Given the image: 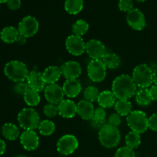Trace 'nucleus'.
<instances>
[{
  "mask_svg": "<svg viewBox=\"0 0 157 157\" xmlns=\"http://www.w3.org/2000/svg\"><path fill=\"white\" fill-rule=\"evenodd\" d=\"M77 107L78 114L80 117L85 121H90L92 119L95 109L91 102H89L84 99L81 100L78 102V104H77Z\"/></svg>",
  "mask_w": 157,
  "mask_h": 157,
  "instance_id": "6ab92c4d",
  "label": "nucleus"
},
{
  "mask_svg": "<svg viewBox=\"0 0 157 157\" xmlns=\"http://www.w3.org/2000/svg\"><path fill=\"white\" fill-rule=\"evenodd\" d=\"M65 47L67 52L75 56H80L86 52V43L82 37L72 34L65 41Z\"/></svg>",
  "mask_w": 157,
  "mask_h": 157,
  "instance_id": "9d476101",
  "label": "nucleus"
},
{
  "mask_svg": "<svg viewBox=\"0 0 157 157\" xmlns=\"http://www.w3.org/2000/svg\"><path fill=\"white\" fill-rule=\"evenodd\" d=\"M98 139L103 147L111 149L117 147L121 141V133L117 127L106 124L99 130Z\"/></svg>",
  "mask_w": 157,
  "mask_h": 157,
  "instance_id": "f03ea898",
  "label": "nucleus"
},
{
  "mask_svg": "<svg viewBox=\"0 0 157 157\" xmlns=\"http://www.w3.org/2000/svg\"><path fill=\"white\" fill-rule=\"evenodd\" d=\"M114 157H136V154L133 149L126 146L118 149L115 153Z\"/></svg>",
  "mask_w": 157,
  "mask_h": 157,
  "instance_id": "f704fd0d",
  "label": "nucleus"
},
{
  "mask_svg": "<svg viewBox=\"0 0 157 157\" xmlns=\"http://www.w3.org/2000/svg\"><path fill=\"white\" fill-rule=\"evenodd\" d=\"M58 114L64 118L70 119L78 114L77 104L70 99L63 100L58 105Z\"/></svg>",
  "mask_w": 157,
  "mask_h": 157,
  "instance_id": "f3484780",
  "label": "nucleus"
},
{
  "mask_svg": "<svg viewBox=\"0 0 157 157\" xmlns=\"http://www.w3.org/2000/svg\"><path fill=\"white\" fill-rule=\"evenodd\" d=\"M127 22L131 29L141 31L146 26V18L144 14L138 9H133L127 15Z\"/></svg>",
  "mask_w": 157,
  "mask_h": 157,
  "instance_id": "ddd939ff",
  "label": "nucleus"
},
{
  "mask_svg": "<svg viewBox=\"0 0 157 157\" xmlns=\"http://www.w3.org/2000/svg\"><path fill=\"white\" fill-rule=\"evenodd\" d=\"M99 94L98 87H94V86H88L87 87H86L84 91V100L91 103L94 102L98 100Z\"/></svg>",
  "mask_w": 157,
  "mask_h": 157,
  "instance_id": "473e14b6",
  "label": "nucleus"
},
{
  "mask_svg": "<svg viewBox=\"0 0 157 157\" xmlns=\"http://www.w3.org/2000/svg\"><path fill=\"white\" fill-rule=\"evenodd\" d=\"M153 83L155 85H157V69L153 71Z\"/></svg>",
  "mask_w": 157,
  "mask_h": 157,
  "instance_id": "37998d69",
  "label": "nucleus"
},
{
  "mask_svg": "<svg viewBox=\"0 0 157 157\" xmlns=\"http://www.w3.org/2000/svg\"><path fill=\"white\" fill-rule=\"evenodd\" d=\"M86 52L92 60H101L107 54V50L101 41L91 39L86 42Z\"/></svg>",
  "mask_w": 157,
  "mask_h": 157,
  "instance_id": "f8f14e48",
  "label": "nucleus"
},
{
  "mask_svg": "<svg viewBox=\"0 0 157 157\" xmlns=\"http://www.w3.org/2000/svg\"><path fill=\"white\" fill-rule=\"evenodd\" d=\"M114 107L117 113L121 117H127L133 111V105L129 100H117Z\"/></svg>",
  "mask_w": 157,
  "mask_h": 157,
  "instance_id": "a878e982",
  "label": "nucleus"
},
{
  "mask_svg": "<svg viewBox=\"0 0 157 157\" xmlns=\"http://www.w3.org/2000/svg\"><path fill=\"white\" fill-rule=\"evenodd\" d=\"M20 143L25 150L32 151L39 146V137L35 130H24L20 135Z\"/></svg>",
  "mask_w": 157,
  "mask_h": 157,
  "instance_id": "4468645a",
  "label": "nucleus"
},
{
  "mask_svg": "<svg viewBox=\"0 0 157 157\" xmlns=\"http://www.w3.org/2000/svg\"><path fill=\"white\" fill-rule=\"evenodd\" d=\"M106 117H107V112L105 109L103 107H98L95 109L93 117L90 120L91 124L94 128H101L106 124Z\"/></svg>",
  "mask_w": 157,
  "mask_h": 157,
  "instance_id": "b1692460",
  "label": "nucleus"
},
{
  "mask_svg": "<svg viewBox=\"0 0 157 157\" xmlns=\"http://www.w3.org/2000/svg\"><path fill=\"white\" fill-rule=\"evenodd\" d=\"M121 122H122V121H121V116L116 112V113H113L112 114H110V116L108 118V123L107 124L111 126H113V127H117L118 126L121 125Z\"/></svg>",
  "mask_w": 157,
  "mask_h": 157,
  "instance_id": "4c0bfd02",
  "label": "nucleus"
},
{
  "mask_svg": "<svg viewBox=\"0 0 157 157\" xmlns=\"http://www.w3.org/2000/svg\"><path fill=\"white\" fill-rule=\"evenodd\" d=\"M89 29V25L86 21L79 19L75 22L72 25V33L77 36H83L87 32Z\"/></svg>",
  "mask_w": 157,
  "mask_h": 157,
  "instance_id": "2f4dec72",
  "label": "nucleus"
},
{
  "mask_svg": "<svg viewBox=\"0 0 157 157\" xmlns=\"http://www.w3.org/2000/svg\"><path fill=\"white\" fill-rule=\"evenodd\" d=\"M17 119L20 127L25 130H35L41 122L38 113L32 107L22 109L18 113Z\"/></svg>",
  "mask_w": 157,
  "mask_h": 157,
  "instance_id": "39448f33",
  "label": "nucleus"
},
{
  "mask_svg": "<svg viewBox=\"0 0 157 157\" xmlns=\"http://www.w3.org/2000/svg\"><path fill=\"white\" fill-rule=\"evenodd\" d=\"M137 91V86L132 77L122 75L117 77L112 84V92L117 100H129Z\"/></svg>",
  "mask_w": 157,
  "mask_h": 157,
  "instance_id": "f257e3e1",
  "label": "nucleus"
},
{
  "mask_svg": "<svg viewBox=\"0 0 157 157\" xmlns=\"http://www.w3.org/2000/svg\"><path fill=\"white\" fill-rule=\"evenodd\" d=\"M132 78L138 88H148L153 83V71L147 64H139L133 69Z\"/></svg>",
  "mask_w": 157,
  "mask_h": 157,
  "instance_id": "20e7f679",
  "label": "nucleus"
},
{
  "mask_svg": "<svg viewBox=\"0 0 157 157\" xmlns=\"http://www.w3.org/2000/svg\"><path fill=\"white\" fill-rule=\"evenodd\" d=\"M8 1H9V0H0V3H7Z\"/></svg>",
  "mask_w": 157,
  "mask_h": 157,
  "instance_id": "c03bdc74",
  "label": "nucleus"
},
{
  "mask_svg": "<svg viewBox=\"0 0 157 157\" xmlns=\"http://www.w3.org/2000/svg\"><path fill=\"white\" fill-rule=\"evenodd\" d=\"M125 143L127 147L133 150L138 148L141 144L140 134L133 131L129 132L125 137Z\"/></svg>",
  "mask_w": 157,
  "mask_h": 157,
  "instance_id": "7c9ffc66",
  "label": "nucleus"
},
{
  "mask_svg": "<svg viewBox=\"0 0 157 157\" xmlns=\"http://www.w3.org/2000/svg\"><path fill=\"white\" fill-rule=\"evenodd\" d=\"M135 97L136 102L141 107H147L152 102L148 88H138Z\"/></svg>",
  "mask_w": 157,
  "mask_h": 157,
  "instance_id": "bb28decb",
  "label": "nucleus"
},
{
  "mask_svg": "<svg viewBox=\"0 0 157 157\" xmlns=\"http://www.w3.org/2000/svg\"><path fill=\"white\" fill-rule=\"evenodd\" d=\"M26 82L28 83L31 89L36 90L39 93L44 90L46 87V83L43 78L42 73L38 71H32L29 72Z\"/></svg>",
  "mask_w": 157,
  "mask_h": 157,
  "instance_id": "dca6fc26",
  "label": "nucleus"
},
{
  "mask_svg": "<svg viewBox=\"0 0 157 157\" xmlns=\"http://www.w3.org/2000/svg\"><path fill=\"white\" fill-rule=\"evenodd\" d=\"M17 157H27V156H18Z\"/></svg>",
  "mask_w": 157,
  "mask_h": 157,
  "instance_id": "49530a36",
  "label": "nucleus"
},
{
  "mask_svg": "<svg viewBox=\"0 0 157 157\" xmlns=\"http://www.w3.org/2000/svg\"><path fill=\"white\" fill-rule=\"evenodd\" d=\"M6 143H5L4 140L0 139V156L4 154V153L6 152Z\"/></svg>",
  "mask_w": 157,
  "mask_h": 157,
  "instance_id": "79ce46f5",
  "label": "nucleus"
},
{
  "mask_svg": "<svg viewBox=\"0 0 157 157\" xmlns=\"http://www.w3.org/2000/svg\"><path fill=\"white\" fill-rule=\"evenodd\" d=\"M7 6L11 10H17L21 6V0H9L7 2Z\"/></svg>",
  "mask_w": 157,
  "mask_h": 157,
  "instance_id": "ea45409f",
  "label": "nucleus"
},
{
  "mask_svg": "<svg viewBox=\"0 0 157 157\" xmlns=\"http://www.w3.org/2000/svg\"><path fill=\"white\" fill-rule=\"evenodd\" d=\"M39 23L36 18L28 15L23 18L18 23V30L20 35L24 38H31L38 32Z\"/></svg>",
  "mask_w": 157,
  "mask_h": 157,
  "instance_id": "1a4fd4ad",
  "label": "nucleus"
},
{
  "mask_svg": "<svg viewBox=\"0 0 157 157\" xmlns=\"http://www.w3.org/2000/svg\"><path fill=\"white\" fill-rule=\"evenodd\" d=\"M23 98H24L25 104L29 107H35V106L38 105L41 101L39 92L32 90L31 88H29L26 91V93L23 95Z\"/></svg>",
  "mask_w": 157,
  "mask_h": 157,
  "instance_id": "c85d7f7f",
  "label": "nucleus"
},
{
  "mask_svg": "<svg viewBox=\"0 0 157 157\" xmlns=\"http://www.w3.org/2000/svg\"><path fill=\"white\" fill-rule=\"evenodd\" d=\"M29 88L30 87H29L27 82H25V81H21V82L15 83V86H14V91L17 94L24 95Z\"/></svg>",
  "mask_w": 157,
  "mask_h": 157,
  "instance_id": "c9c22d12",
  "label": "nucleus"
},
{
  "mask_svg": "<svg viewBox=\"0 0 157 157\" xmlns=\"http://www.w3.org/2000/svg\"><path fill=\"white\" fill-rule=\"evenodd\" d=\"M2 136L8 140H15L19 136V129L15 124L6 123L2 127Z\"/></svg>",
  "mask_w": 157,
  "mask_h": 157,
  "instance_id": "5701e85b",
  "label": "nucleus"
},
{
  "mask_svg": "<svg viewBox=\"0 0 157 157\" xmlns=\"http://www.w3.org/2000/svg\"><path fill=\"white\" fill-rule=\"evenodd\" d=\"M79 143L76 136L72 134H65L57 142V150L63 156H68L76 151Z\"/></svg>",
  "mask_w": 157,
  "mask_h": 157,
  "instance_id": "0eeeda50",
  "label": "nucleus"
},
{
  "mask_svg": "<svg viewBox=\"0 0 157 157\" xmlns=\"http://www.w3.org/2000/svg\"><path fill=\"white\" fill-rule=\"evenodd\" d=\"M20 34L18 32V29L13 26H8L4 28L0 32V38L3 42L6 44H12L14 42H17Z\"/></svg>",
  "mask_w": 157,
  "mask_h": 157,
  "instance_id": "412c9836",
  "label": "nucleus"
},
{
  "mask_svg": "<svg viewBox=\"0 0 157 157\" xmlns=\"http://www.w3.org/2000/svg\"><path fill=\"white\" fill-rule=\"evenodd\" d=\"M42 76L48 85L56 84L61 76V69L58 66H48L42 73Z\"/></svg>",
  "mask_w": 157,
  "mask_h": 157,
  "instance_id": "aec40b11",
  "label": "nucleus"
},
{
  "mask_svg": "<svg viewBox=\"0 0 157 157\" xmlns=\"http://www.w3.org/2000/svg\"><path fill=\"white\" fill-rule=\"evenodd\" d=\"M89 78L93 82H102L107 75V67L101 60H91L87 67Z\"/></svg>",
  "mask_w": 157,
  "mask_h": 157,
  "instance_id": "6e6552de",
  "label": "nucleus"
},
{
  "mask_svg": "<svg viewBox=\"0 0 157 157\" xmlns=\"http://www.w3.org/2000/svg\"><path fill=\"white\" fill-rule=\"evenodd\" d=\"M118 6L122 12H129L133 9V0H120Z\"/></svg>",
  "mask_w": 157,
  "mask_h": 157,
  "instance_id": "e433bc0d",
  "label": "nucleus"
},
{
  "mask_svg": "<svg viewBox=\"0 0 157 157\" xmlns=\"http://www.w3.org/2000/svg\"><path fill=\"white\" fill-rule=\"evenodd\" d=\"M149 128L153 131H157V113L149 117Z\"/></svg>",
  "mask_w": 157,
  "mask_h": 157,
  "instance_id": "58836bf2",
  "label": "nucleus"
},
{
  "mask_svg": "<svg viewBox=\"0 0 157 157\" xmlns=\"http://www.w3.org/2000/svg\"><path fill=\"white\" fill-rule=\"evenodd\" d=\"M4 74L9 80L15 83L25 81L29 76V69L25 64L20 61H11L6 64Z\"/></svg>",
  "mask_w": 157,
  "mask_h": 157,
  "instance_id": "7ed1b4c3",
  "label": "nucleus"
},
{
  "mask_svg": "<svg viewBox=\"0 0 157 157\" xmlns=\"http://www.w3.org/2000/svg\"><path fill=\"white\" fill-rule=\"evenodd\" d=\"M136 2H144L147 1V0H136Z\"/></svg>",
  "mask_w": 157,
  "mask_h": 157,
  "instance_id": "a18cd8bd",
  "label": "nucleus"
},
{
  "mask_svg": "<svg viewBox=\"0 0 157 157\" xmlns=\"http://www.w3.org/2000/svg\"><path fill=\"white\" fill-rule=\"evenodd\" d=\"M127 125L131 131L141 134L148 130L149 118L142 110H133L127 117Z\"/></svg>",
  "mask_w": 157,
  "mask_h": 157,
  "instance_id": "423d86ee",
  "label": "nucleus"
},
{
  "mask_svg": "<svg viewBox=\"0 0 157 157\" xmlns=\"http://www.w3.org/2000/svg\"><path fill=\"white\" fill-rule=\"evenodd\" d=\"M38 131L42 136H51L55 130V124L53 121L49 120H44L41 121L38 125Z\"/></svg>",
  "mask_w": 157,
  "mask_h": 157,
  "instance_id": "c756f323",
  "label": "nucleus"
},
{
  "mask_svg": "<svg viewBox=\"0 0 157 157\" xmlns=\"http://www.w3.org/2000/svg\"><path fill=\"white\" fill-rule=\"evenodd\" d=\"M101 61H103L107 69L108 68L110 70L118 68L121 64V60L120 57L117 54L111 53V52L106 54Z\"/></svg>",
  "mask_w": 157,
  "mask_h": 157,
  "instance_id": "393cba45",
  "label": "nucleus"
},
{
  "mask_svg": "<svg viewBox=\"0 0 157 157\" xmlns=\"http://www.w3.org/2000/svg\"><path fill=\"white\" fill-rule=\"evenodd\" d=\"M116 97L113 94L112 90L111 91L110 90H104L99 94L97 101H98L100 107L106 109L114 106L115 103H116Z\"/></svg>",
  "mask_w": 157,
  "mask_h": 157,
  "instance_id": "4be33fe9",
  "label": "nucleus"
},
{
  "mask_svg": "<svg viewBox=\"0 0 157 157\" xmlns=\"http://www.w3.org/2000/svg\"><path fill=\"white\" fill-rule=\"evenodd\" d=\"M44 98L49 104L58 105L64 100L65 96L62 87L57 84H49L46 86L44 90Z\"/></svg>",
  "mask_w": 157,
  "mask_h": 157,
  "instance_id": "9b49d317",
  "label": "nucleus"
},
{
  "mask_svg": "<svg viewBox=\"0 0 157 157\" xmlns=\"http://www.w3.org/2000/svg\"><path fill=\"white\" fill-rule=\"evenodd\" d=\"M43 112L44 114L47 117L52 118L56 117L58 114V105H55L53 104H47L44 106L43 108Z\"/></svg>",
  "mask_w": 157,
  "mask_h": 157,
  "instance_id": "72a5a7b5",
  "label": "nucleus"
},
{
  "mask_svg": "<svg viewBox=\"0 0 157 157\" xmlns=\"http://www.w3.org/2000/svg\"><path fill=\"white\" fill-rule=\"evenodd\" d=\"M149 92H150V95L152 101H157V85L154 84V85L151 86L149 89Z\"/></svg>",
  "mask_w": 157,
  "mask_h": 157,
  "instance_id": "a19ab883",
  "label": "nucleus"
},
{
  "mask_svg": "<svg viewBox=\"0 0 157 157\" xmlns=\"http://www.w3.org/2000/svg\"><path fill=\"white\" fill-rule=\"evenodd\" d=\"M64 95L68 98H75L80 94L82 87L81 81L77 79H67L62 86Z\"/></svg>",
  "mask_w": 157,
  "mask_h": 157,
  "instance_id": "a211bd4d",
  "label": "nucleus"
},
{
  "mask_svg": "<svg viewBox=\"0 0 157 157\" xmlns=\"http://www.w3.org/2000/svg\"><path fill=\"white\" fill-rule=\"evenodd\" d=\"M84 7L83 0H65L64 9L71 15H77L81 12Z\"/></svg>",
  "mask_w": 157,
  "mask_h": 157,
  "instance_id": "cd10ccee",
  "label": "nucleus"
},
{
  "mask_svg": "<svg viewBox=\"0 0 157 157\" xmlns=\"http://www.w3.org/2000/svg\"><path fill=\"white\" fill-rule=\"evenodd\" d=\"M61 75L67 79H77L82 73L81 64L75 61H68L60 67Z\"/></svg>",
  "mask_w": 157,
  "mask_h": 157,
  "instance_id": "2eb2a0df",
  "label": "nucleus"
}]
</instances>
